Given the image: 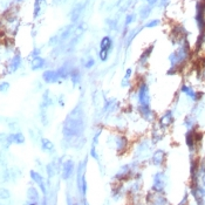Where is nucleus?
Segmentation results:
<instances>
[{
    "label": "nucleus",
    "mask_w": 205,
    "mask_h": 205,
    "mask_svg": "<svg viewBox=\"0 0 205 205\" xmlns=\"http://www.w3.org/2000/svg\"><path fill=\"white\" fill-rule=\"evenodd\" d=\"M86 126V118L83 109L78 106L69 111L62 126V134L67 138H75L82 135Z\"/></svg>",
    "instance_id": "nucleus-1"
},
{
    "label": "nucleus",
    "mask_w": 205,
    "mask_h": 205,
    "mask_svg": "<svg viewBox=\"0 0 205 205\" xmlns=\"http://www.w3.org/2000/svg\"><path fill=\"white\" fill-rule=\"evenodd\" d=\"M137 98H138V103L139 106H149L150 103V95H149V88L148 85L142 82L138 89H137Z\"/></svg>",
    "instance_id": "nucleus-2"
},
{
    "label": "nucleus",
    "mask_w": 205,
    "mask_h": 205,
    "mask_svg": "<svg viewBox=\"0 0 205 205\" xmlns=\"http://www.w3.org/2000/svg\"><path fill=\"white\" fill-rule=\"evenodd\" d=\"M42 80L47 85H54V83H58V82L61 81L56 69H47V70H45L42 73Z\"/></svg>",
    "instance_id": "nucleus-3"
},
{
    "label": "nucleus",
    "mask_w": 205,
    "mask_h": 205,
    "mask_svg": "<svg viewBox=\"0 0 205 205\" xmlns=\"http://www.w3.org/2000/svg\"><path fill=\"white\" fill-rule=\"evenodd\" d=\"M6 142L10 144H22L25 143V136L20 131L11 133L8 135H6Z\"/></svg>",
    "instance_id": "nucleus-4"
},
{
    "label": "nucleus",
    "mask_w": 205,
    "mask_h": 205,
    "mask_svg": "<svg viewBox=\"0 0 205 205\" xmlns=\"http://www.w3.org/2000/svg\"><path fill=\"white\" fill-rule=\"evenodd\" d=\"M73 172H74V163L72 159H68L62 164V178L65 181H68L73 175Z\"/></svg>",
    "instance_id": "nucleus-5"
},
{
    "label": "nucleus",
    "mask_w": 205,
    "mask_h": 205,
    "mask_svg": "<svg viewBox=\"0 0 205 205\" xmlns=\"http://www.w3.org/2000/svg\"><path fill=\"white\" fill-rule=\"evenodd\" d=\"M20 66H21V58H20V55H14L13 58L11 59L10 63L7 66V73L11 74V73L17 72L20 68Z\"/></svg>",
    "instance_id": "nucleus-6"
},
{
    "label": "nucleus",
    "mask_w": 205,
    "mask_h": 205,
    "mask_svg": "<svg viewBox=\"0 0 205 205\" xmlns=\"http://www.w3.org/2000/svg\"><path fill=\"white\" fill-rule=\"evenodd\" d=\"M46 67V60L41 56H35L30 61V68L32 70H41Z\"/></svg>",
    "instance_id": "nucleus-7"
},
{
    "label": "nucleus",
    "mask_w": 205,
    "mask_h": 205,
    "mask_svg": "<svg viewBox=\"0 0 205 205\" xmlns=\"http://www.w3.org/2000/svg\"><path fill=\"white\" fill-rule=\"evenodd\" d=\"M114 143H115V146H116L117 151H124L126 148H127L128 141L124 136H122V135H116V136H115Z\"/></svg>",
    "instance_id": "nucleus-8"
},
{
    "label": "nucleus",
    "mask_w": 205,
    "mask_h": 205,
    "mask_svg": "<svg viewBox=\"0 0 205 205\" xmlns=\"http://www.w3.org/2000/svg\"><path fill=\"white\" fill-rule=\"evenodd\" d=\"M30 176H32L33 181L40 186L41 191H42L43 194H46V186H45V183H43V178H42L38 172H35V171H32V172H30Z\"/></svg>",
    "instance_id": "nucleus-9"
},
{
    "label": "nucleus",
    "mask_w": 205,
    "mask_h": 205,
    "mask_svg": "<svg viewBox=\"0 0 205 205\" xmlns=\"http://www.w3.org/2000/svg\"><path fill=\"white\" fill-rule=\"evenodd\" d=\"M111 47H113V40H111V38H110V37H104V38H102L101 42H100V49L110 52Z\"/></svg>",
    "instance_id": "nucleus-10"
},
{
    "label": "nucleus",
    "mask_w": 205,
    "mask_h": 205,
    "mask_svg": "<svg viewBox=\"0 0 205 205\" xmlns=\"http://www.w3.org/2000/svg\"><path fill=\"white\" fill-rule=\"evenodd\" d=\"M159 122H161V126H163V127H168L169 124H171V123H172V114H171L170 111H166L165 114L162 116V118L159 120Z\"/></svg>",
    "instance_id": "nucleus-11"
},
{
    "label": "nucleus",
    "mask_w": 205,
    "mask_h": 205,
    "mask_svg": "<svg viewBox=\"0 0 205 205\" xmlns=\"http://www.w3.org/2000/svg\"><path fill=\"white\" fill-rule=\"evenodd\" d=\"M41 146H42V150H45V151L54 150V144L48 138H41Z\"/></svg>",
    "instance_id": "nucleus-12"
},
{
    "label": "nucleus",
    "mask_w": 205,
    "mask_h": 205,
    "mask_svg": "<svg viewBox=\"0 0 205 205\" xmlns=\"http://www.w3.org/2000/svg\"><path fill=\"white\" fill-rule=\"evenodd\" d=\"M28 197L32 199V200H38V198H39V194H38V191H37V189L35 187H29L28 190Z\"/></svg>",
    "instance_id": "nucleus-13"
},
{
    "label": "nucleus",
    "mask_w": 205,
    "mask_h": 205,
    "mask_svg": "<svg viewBox=\"0 0 205 205\" xmlns=\"http://www.w3.org/2000/svg\"><path fill=\"white\" fill-rule=\"evenodd\" d=\"M10 88H11L10 82H7V81H1L0 82V93L5 94V93H7L10 90Z\"/></svg>",
    "instance_id": "nucleus-14"
},
{
    "label": "nucleus",
    "mask_w": 205,
    "mask_h": 205,
    "mask_svg": "<svg viewBox=\"0 0 205 205\" xmlns=\"http://www.w3.org/2000/svg\"><path fill=\"white\" fill-rule=\"evenodd\" d=\"M82 10V6H81V4L80 5H78L74 10H73V12H72V18H73V20H78V18L80 17V14H81V11Z\"/></svg>",
    "instance_id": "nucleus-15"
},
{
    "label": "nucleus",
    "mask_w": 205,
    "mask_h": 205,
    "mask_svg": "<svg viewBox=\"0 0 205 205\" xmlns=\"http://www.w3.org/2000/svg\"><path fill=\"white\" fill-rule=\"evenodd\" d=\"M98 58H100V60H101L102 62H106L108 60V58H109V52L100 49V52H98Z\"/></svg>",
    "instance_id": "nucleus-16"
},
{
    "label": "nucleus",
    "mask_w": 205,
    "mask_h": 205,
    "mask_svg": "<svg viewBox=\"0 0 205 205\" xmlns=\"http://www.w3.org/2000/svg\"><path fill=\"white\" fill-rule=\"evenodd\" d=\"M83 66H85V68H87V69L93 68V67L95 66V60H94L93 58H89L87 61L85 62V65H83Z\"/></svg>",
    "instance_id": "nucleus-17"
},
{
    "label": "nucleus",
    "mask_w": 205,
    "mask_h": 205,
    "mask_svg": "<svg viewBox=\"0 0 205 205\" xmlns=\"http://www.w3.org/2000/svg\"><path fill=\"white\" fill-rule=\"evenodd\" d=\"M151 50H152V47H150V48H148V50H146L143 54H142V56L139 58V62H144V60L146 59L149 58V55H150V53H151Z\"/></svg>",
    "instance_id": "nucleus-18"
},
{
    "label": "nucleus",
    "mask_w": 205,
    "mask_h": 205,
    "mask_svg": "<svg viewBox=\"0 0 205 205\" xmlns=\"http://www.w3.org/2000/svg\"><path fill=\"white\" fill-rule=\"evenodd\" d=\"M149 13H150V7H144L143 10H141V18H146L148 15H149Z\"/></svg>",
    "instance_id": "nucleus-19"
},
{
    "label": "nucleus",
    "mask_w": 205,
    "mask_h": 205,
    "mask_svg": "<svg viewBox=\"0 0 205 205\" xmlns=\"http://www.w3.org/2000/svg\"><path fill=\"white\" fill-rule=\"evenodd\" d=\"M159 24V20H152V21H150V22H148L146 25V28H151V27H155Z\"/></svg>",
    "instance_id": "nucleus-20"
},
{
    "label": "nucleus",
    "mask_w": 205,
    "mask_h": 205,
    "mask_svg": "<svg viewBox=\"0 0 205 205\" xmlns=\"http://www.w3.org/2000/svg\"><path fill=\"white\" fill-rule=\"evenodd\" d=\"M135 20V15L134 14H129V15H127V20H126V26H129L133 21Z\"/></svg>",
    "instance_id": "nucleus-21"
},
{
    "label": "nucleus",
    "mask_w": 205,
    "mask_h": 205,
    "mask_svg": "<svg viewBox=\"0 0 205 205\" xmlns=\"http://www.w3.org/2000/svg\"><path fill=\"white\" fill-rule=\"evenodd\" d=\"M131 73H133V70L129 68V69H127V72H126V75H124V80H129V78H131Z\"/></svg>",
    "instance_id": "nucleus-22"
},
{
    "label": "nucleus",
    "mask_w": 205,
    "mask_h": 205,
    "mask_svg": "<svg viewBox=\"0 0 205 205\" xmlns=\"http://www.w3.org/2000/svg\"><path fill=\"white\" fill-rule=\"evenodd\" d=\"M148 2L152 5V4H155V2H156V0H148Z\"/></svg>",
    "instance_id": "nucleus-23"
},
{
    "label": "nucleus",
    "mask_w": 205,
    "mask_h": 205,
    "mask_svg": "<svg viewBox=\"0 0 205 205\" xmlns=\"http://www.w3.org/2000/svg\"><path fill=\"white\" fill-rule=\"evenodd\" d=\"M29 205H37V203H30Z\"/></svg>",
    "instance_id": "nucleus-24"
}]
</instances>
